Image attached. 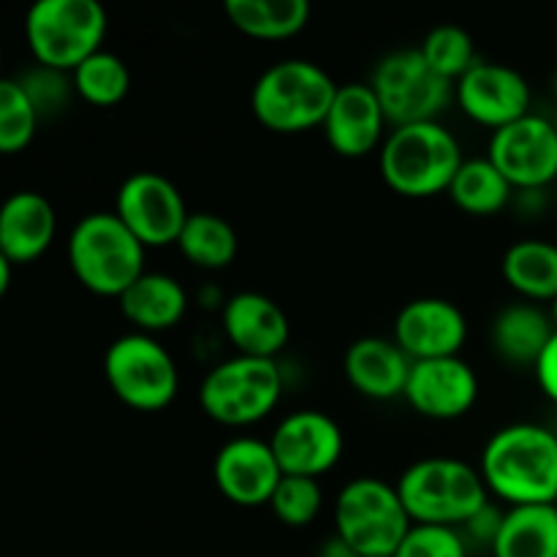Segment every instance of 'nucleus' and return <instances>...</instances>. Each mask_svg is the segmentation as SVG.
Segmentation results:
<instances>
[{"instance_id":"36","label":"nucleus","mask_w":557,"mask_h":557,"mask_svg":"<svg viewBox=\"0 0 557 557\" xmlns=\"http://www.w3.org/2000/svg\"><path fill=\"white\" fill-rule=\"evenodd\" d=\"M536 381L542 386L544 395L557 406V332L553 335V341L547 343V348L542 351L536 362Z\"/></svg>"},{"instance_id":"44","label":"nucleus","mask_w":557,"mask_h":557,"mask_svg":"<svg viewBox=\"0 0 557 557\" xmlns=\"http://www.w3.org/2000/svg\"><path fill=\"white\" fill-rule=\"evenodd\" d=\"M555 433H557V430H555Z\"/></svg>"},{"instance_id":"17","label":"nucleus","mask_w":557,"mask_h":557,"mask_svg":"<svg viewBox=\"0 0 557 557\" xmlns=\"http://www.w3.org/2000/svg\"><path fill=\"white\" fill-rule=\"evenodd\" d=\"M403 397L422 417L451 422L466 417L476 406L479 375L462 357L424 359L411 364Z\"/></svg>"},{"instance_id":"8","label":"nucleus","mask_w":557,"mask_h":557,"mask_svg":"<svg viewBox=\"0 0 557 557\" xmlns=\"http://www.w3.org/2000/svg\"><path fill=\"white\" fill-rule=\"evenodd\" d=\"M335 536L359 557L395 555L413 525L395 484L379 476H357L343 484L332 509Z\"/></svg>"},{"instance_id":"24","label":"nucleus","mask_w":557,"mask_h":557,"mask_svg":"<svg viewBox=\"0 0 557 557\" xmlns=\"http://www.w3.org/2000/svg\"><path fill=\"white\" fill-rule=\"evenodd\" d=\"M504 281L525 302H553L557 297V245L549 239H520L500 261Z\"/></svg>"},{"instance_id":"33","label":"nucleus","mask_w":557,"mask_h":557,"mask_svg":"<svg viewBox=\"0 0 557 557\" xmlns=\"http://www.w3.org/2000/svg\"><path fill=\"white\" fill-rule=\"evenodd\" d=\"M395 557H468V542L460 528L413 522Z\"/></svg>"},{"instance_id":"29","label":"nucleus","mask_w":557,"mask_h":557,"mask_svg":"<svg viewBox=\"0 0 557 557\" xmlns=\"http://www.w3.org/2000/svg\"><path fill=\"white\" fill-rule=\"evenodd\" d=\"M74 92L92 107H114L131 90V71L120 54L98 49L96 54L71 71Z\"/></svg>"},{"instance_id":"6","label":"nucleus","mask_w":557,"mask_h":557,"mask_svg":"<svg viewBox=\"0 0 557 557\" xmlns=\"http://www.w3.org/2000/svg\"><path fill=\"white\" fill-rule=\"evenodd\" d=\"M283 397V370L277 359L234 354L201 379L199 406L223 428H250L277 408Z\"/></svg>"},{"instance_id":"18","label":"nucleus","mask_w":557,"mask_h":557,"mask_svg":"<svg viewBox=\"0 0 557 557\" xmlns=\"http://www.w3.org/2000/svg\"><path fill=\"white\" fill-rule=\"evenodd\" d=\"M321 128L332 150L343 158H364L381 150L389 134L384 109L368 82L337 85L335 101Z\"/></svg>"},{"instance_id":"11","label":"nucleus","mask_w":557,"mask_h":557,"mask_svg":"<svg viewBox=\"0 0 557 557\" xmlns=\"http://www.w3.org/2000/svg\"><path fill=\"white\" fill-rule=\"evenodd\" d=\"M114 215L150 250L177 245L190 210L166 174L134 172L120 183Z\"/></svg>"},{"instance_id":"34","label":"nucleus","mask_w":557,"mask_h":557,"mask_svg":"<svg viewBox=\"0 0 557 557\" xmlns=\"http://www.w3.org/2000/svg\"><path fill=\"white\" fill-rule=\"evenodd\" d=\"M20 85L25 87L27 98L36 107L38 117H49V114H58L69 107L71 96H74V82L71 74L65 71L47 69V65H38L27 74L20 76Z\"/></svg>"},{"instance_id":"42","label":"nucleus","mask_w":557,"mask_h":557,"mask_svg":"<svg viewBox=\"0 0 557 557\" xmlns=\"http://www.w3.org/2000/svg\"><path fill=\"white\" fill-rule=\"evenodd\" d=\"M375 557H395V555H375Z\"/></svg>"},{"instance_id":"7","label":"nucleus","mask_w":557,"mask_h":557,"mask_svg":"<svg viewBox=\"0 0 557 557\" xmlns=\"http://www.w3.org/2000/svg\"><path fill=\"white\" fill-rule=\"evenodd\" d=\"M109 16L98 0H38L25 16V38L38 65L71 71L103 49Z\"/></svg>"},{"instance_id":"20","label":"nucleus","mask_w":557,"mask_h":557,"mask_svg":"<svg viewBox=\"0 0 557 557\" xmlns=\"http://www.w3.org/2000/svg\"><path fill=\"white\" fill-rule=\"evenodd\" d=\"M411 359L392 337L368 335L354 341L343 357V370L354 389L368 400H397L406 395Z\"/></svg>"},{"instance_id":"3","label":"nucleus","mask_w":557,"mask_h":557,"mask_svg":"<svg viewBox=\"0 0 557 557\" xmlns=\"http://www.w3.org/2000/svg\"><path fill=\"white\" fill-rule=\"evenodd\" d=\"M337 82L313 60L288 58L267 65L250 90V109L275 134H302L324 125Z\"/></svg>"},{"instance_id":"10","label":"nucleus","mask_w":557,"mask_h":557,"mask_svg":"<svg viewBox=\"0 0 557 557\" xmlns=\"http://www.w3.org/2000/svg\"><path fill=\"white\" fill-rule=\"evenodd\" d=\"M386 114L389 128L433 123L455 101V82L428 65L419 47L384 54L368 82Z\"/></svg>"},{"instance_id":"39","label":"nucleus","mask_w":557,"mask_h":557,"mask_svg":"<svg viewBox=\"0 0 557 557\" xmlns=\"http://www.w3.org/2000/svg\"><path fill=\"white\" fill-rule=\"evenodd\" d=\"M549 315H553V324H555V330H557V297L553 299V302H549Z\"/></svg>"},{"instance_id":"14","label":"nucleus","mask_w":557,"mask_h":557,"mask_svg":"<svg viewBox=\"0 0 557 557\" xmlns=\"http://www.w3.org/2000/svg\"><path fill=\"white\" fill-rule=\"evenodd\" d=\"M533 92L525 76L506 63L479 60L455 82V103L460 112L484 128H504L531 114Z\"/></svg>"},{"instance_id":"30","label":"nucleus","mask_w":557,"mask_h":557,"mask_svg":"<svg viewBox=\"0 0 557 557\" xmlns=\"http://www.w3.org/2000/svg\"><path fill=\"white\" fill-rule=\"evenodd\" d=\"M419 52L428 60L433 71H438L444 79L457 82L466 76L473 65L479 63L476 44H473L471 33L460 25H438L422 38Z\"/></svg>"},{"instance_id":"15","label":"nucleus","mask_w":557,"mask_h":557,"mask_svg":"<svg viewBox=\"0 0 557 557\" xmlns=\"http://www.w3.org/2000/svg\"><path fill=\"white\" fill-rule=\"evenodd\" d=\"M212 476L226 500L243 509L270 506L283 471L275 460L270 441L253 435H237L218 449Z\"/></svg>"},{"instance_id":"5","label":"nucleus","mask_w":557,"mask_h":557,"mask_svg":"<svg viewBox=\"0 0 557 557\" xmlns=\"http://www.w3.org/2000/svg\"><path fill=\"white\" fill-rule=\"evenodd\" d=\"M147 248L112 212L79 218L69 234V264L76 281L98 297L120 299L145 275Z\"/></svg>"},{"instance_id":"2","label":"nucleus","mask_w":557,"mask_h":557,"mask_svg":"<svg viewBox=\"0 0 557 557\" xmlns=\"http://www.w3.org/2000/svg\"><path fill=\"white\" fill-rule=\"evenodd\" d=\"M466 161L455 131L441 120L389 128L379 150V172L395 194L424 199L446 194Z\"/></svg>"},{"instance_id":"12","label":"nucleus","mask_w":557,"mask_h":557,"mask_svg":"<svg viewBox=\"0 0 557 557\" xmlns=\"http://www.w3.org/2000/svg\"><path fill=\"white\" fill-rule=\"evenodd\" d=\"M487 158L515 190H544L557 180V131L553 117L531 112L493 131Z\"/></svg>"},{"instance_id":"28","label":"nucleus","mask_w":557,"mask_h":557,"mask_svg":"<svg viewBox=\"0 0 557 557\" xmlns=\"http://www.w3.org/2000/svg\"><path fill=\"white\" fill-rule=\"evenodd\" d=\"M446 194L462 212L484 218L506 210L511 196H515V188L487 156H479L466 158L460 163Z\"/></svg>"},{"instance_id":"32","label":"nucleus","mask_w":557,"mask_h":557,"mask_svg":"<svg viewBox=\"0 0 557 557\" xmlns=\"http://www.w3.org/2000/svg\"><path fill=\"white\" fill-rule=\"evenodd\" d=\"M270 509L283 525L308 528L324 511V487H321L319 479L283 476L275 495H272Z\"/></svg>"},{"instance_id":"25","label":"nucleus","mask_w":557,"mask_h":557,"mask_svg":"<svg viewBox=\"0 0 557 557\" xmlns=\"http://www.w3.org/2000/svg\"><path fill=\"white\" fill-rule=\"evenodd\" d=\"M490 553L493 557H557V504L506 509Z\"/></svg>"},{"instance_id":"19","label":"nucleus","mask_w":557,"mask_h":557,"mask_svg":"<svg viewBox=\"0 0 557 557\" xmlns=\"http://www.w3.org/2000/svg\"><path fill=\"white\" fill-rule=\"evenodd\" d=\"M221 324L228 343L243 357L277 359L292 337L286 310L259 292H239L228 297L221 310Z\"/></svg>"},{"instance_id":"23","label":"nucleus","mask_w":557,"mask_h":557,"mask_svg":"<svg viewBox=\"0 0 557 557\" xmlns=\"http://www.w3.org/2000/svg\"><path fill=\"white\" fill-rule=\"evenodd\" d=\"M555 332L549 308L520 299V302H511L498 310L493 326H490V341L504 362L536 368L539 357L553 341Z\"/></svg>"},{"instance_id":"1","label":"nucleus","mask_w":557,"mask_h":557,"mask_svg":"<svg viewBox=\"0 0 557 557\" xmlns=\"http://www.w3.org/2000/svg\"><path fill=\"white\" fill-rule=\"evenodd\" d=\"M479 473L509 509L557 504V433L531 422L500 428L484 444Z\"/></svg>"},{"instance_id":"26","label":"nucleus","mask_w":557,"mask_h":557,"mask_svg":"<svg viewBox=\"0 0 557 557\" xmlns=\"http://www.w3.org/2000/svg\"><path fill=\"white\" fill-rule=\"evenodd\" d=\"M308 0H228L226 16L243 36L259 41H283L308 27Z\"/></svg>"},{"instance_id":"21","label":"nucleus","mask_w":557,"mask_h":557,"mask_svg":"<svg viewBox=\"0 0 557 557\" xmlns=\"http://www.w3.org/2000/svg\"><path fill=\"white\" fill-rule=\"evenodd\" d=\"M58 234V212L38 190H16L0 205V253L11 264L41 259Z\"/></svg>"},{"instance_id":"37","label":"nucleus","mask_w":557,"mask_h":557,"mask_svg":"<svg viewBox=\"0 0 557 557\" xmlns=\"http://www.w3.org/2000/svg\"><path fill=\"white\" fill-rule=\"evenodd\" d=\"M315 557H359V553L354 547H348L341 536H330L324 544H321L319 555Z\"/></svg>"},{"instance_id":"9","label":"nucleus","mask_w":557,"mask_h":557,"mask_svg":"<svg viewBox=\"0 0 557 557\" xmlns=\"http://www.w3.org/2000/svg\"><path fill=\"white\" fill-rule=\"evenodd\" d=\"M103 375L120 403L136 411H161L180 392V368L156 335L128 332L103 354Z\"/></svg>"},{"instance_id":"22","label":"nucleus","mask_w":557,"mask_h":557,"mask_svg":"<svg viewBox=\"0 0 557 557\" xmlns=\"http://www.w3.org/2000/svg\"><path fill=\"white\" fill-rule=\"evenodd\" d=\"M120 313L134 324V332L145 335H161V332L174 330L188 313V292L183 283L166 272H145L123 297Z\"/></svg>"},{"instance_id":"16","label":"nucleus","mask_w":557,"mask_h":557,"mask_svg":"<svg viewBox=\"0 0 557 557\" xmlns=\"http://www.w3.org/2000/svg\"><path fill=\"white\" fill-rule=\"evenodd\" d=\"M392 341L408 354L411 362L460 357L468 341V319L449 299H411L397 313Z\"/></svg>"},{"instance_id":"4","label":"nucleus","mask_w":557,"mask_h":557,"mask_svg":"<svg viewBox=\"0 0 557 557\" xmlns=\"http://www.w3.org/2000/svg\"><path fill=\"white\" fill-rule=\"evenodd\" d=\"M395 487L419 525L460 528L493 500L479 468L460 457H422L400 473Z\"/></svg>"},{"instance_id":"31","label":"nucleus","mask_w":557,"mask_h":557,"mask_svg":"<svg viewBox=\"0 0 557 557\" xmlns=\"http://www.w3.org/2000/svg\"><path fill=\"white\" fill-rule=\"evenodd\" d=\"M38 123L41 117L20 79L0 76V152L11 156V152L25 150L36 136Z\"/></svg>"},{"instance_id":"38","label":"nucleus","mask_w":557,"mask_h":557,"mask_svg":"<svg viewBox=\"0 0 557 557\" xmlns=\"http://www.w3.org/2000/svg\"><path fill=\"white\" fill-rule=\"evenodd\" d=\"M11 261L5 259L3 253H0V299L5 297V292H9V286H11Z\"/></svg>"},{"instance_id":"41","label":"nucleus","mask_w":557,"mask_h":557,"mask_svg":"<svg viewBox=\"0 0 557 557\" xmlns=\"http://www.w3.org/2000/svg\"><path fill=\"white\" fill-rule=\"evenodd\" d=\"M553 123H555V131H557V112H555V117H553Z\"/></svg>"},{"instance_id":"27","label":"nucleus","mask_w":557,"mask_h":557,"mask_svg":"<svg viewBox=\"0 0 557 557\" xmlns=\"http://www.w3.org/2000/svg\"><path fill=\"white\" fill-rule=\"evenodd\" d=\"M177 248L199 270H226L239 253V234L223 215L190 212L177 237Z\"/></svg>"},{"instance_id":"40","label":"nucleus","mask_w":557,"mask_h":557,"mask_svg":"<svg viewBox=\"0 0 557 557\" xmlns=\"http://www.w3.org/2000/svg\"><path fill=\"white\" fill-rule=\"evenodd\" d=\"M553 87H555V96H557V71H555V76H553Z\"/></svg>"},{"instance_id":"43","label":"nucleus","mask_w":557,"mask_h":557,"mask_svg":"<svg viewBox=\"0 0 557 557\" xmlns=\"http://www.w3.org/2000/svg\"><path fill=\"white\" fill-rule=\"evenodd\" d=\"M0 63H3V52H0Z\"/></svg>"},{"instance_id":"35","label":"nucleus","mask_w":557,"mask_h":557,"mask_svg":"<svg viewBox=\"0 0 557 557\" xmlns=\"http://www.w3.org/2000/svg\"><path fill=\"white\" fill-rule=\"evenodd\" d=\"M504 515L506 511L498 509L495 500H490V504H484L476 515L468 517V520L460 525V533L466 536L468 547H471V544H479V547L493 549L500 525H504Z\"/></svg>"},{"instance_id":"13","label":"nucleus","mask_w":557,"mask_h":557,"mask_svg":"<svg viewBox=\"0 0 557 557\" xmlns=\"http://www.w3.org/2000/svg\"><path fill=\"white\" fill-rule=\"evenodd\" d=\"M283 476L321 479L341 462L346 435L341 424L324 411L299 408L275 424L270 438Z\"/></svg>"}]
</instances>
